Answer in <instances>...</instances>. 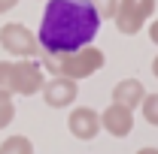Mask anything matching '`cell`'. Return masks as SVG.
Masks as SVG:
<instances>
[{
  "instance_id": "9a60e30c",
  "label": "cell",
  "mask_w": 158,
  "mask_h": 154,
  "mask_svg": "<svg viewBox=\"0 0 158 154\" xmlns=\"http://www.w3.org/2000/svg\"><path fill=\"white\" fill-rule=\"evenodd\" d=\"M15 6H19V0H0V15L9 12V9H15Z\"/></svg>"
},
{
  "instance_id": "5bb4252c",
  "label": "cell",
  "mask_w": 158,
  "mask_h": 154,
  "mask_svg": "<svg viewBox=\"0 0 158 154\" xmlns=\"http://www.w3.org/2000/svg\"><path fill=\"white\" fill-rule=\"evenodd\" d=\"M9 79H12V60H0V91L9 94Z\"/></svg>"
},
{
  "instance_id": "277c9868",
  "label": "cell",
  "mask_w": 158,
  "mask_h": 154,
  "mask_svg": "<svg viewBox=\"0 0 158 154\" xmlns=\"http://www.w3.org/2000/svg\"><path fill=\"white\" fill-rule=\"evenodd\" d=\"M155 12V0H118V12H116V30L125 37L140 33V27L152 18Z\"/></svg>"
},
{
  "instance_id": "3957f363",
  "label": "cell",
  "mask_w": 158,
  "mask_h": 154,
  "mask_svg": "<svg viewBox=\"0 0 158 154\" xmlns=\"http://www.w3.org/2000/svg\"><path fill=\"white\" fill-rule=\"evenodd\" d=\"M46 76H43V64L34 58H21L12 60V79H9V94L19 97H34L43 91Z\"/></svg>"
},
{
  "instance_id": "2e32d148",
  "label": "cell",
  "mask_w": 158,
  "mask_h": 154,
  "mask_svg": "<svg viewBox=\"0 0 158 154\" xmlns=\"http://www.w3.org/2000/svg\"><path fill=\"white\" fill-rule=\"evenodd\" d=\"M149 39H152V42L158 45V18L152 21V24H149Z\"/></svg>"
},
{
  "instance_id": "5b68a950",
  "label": "cell",
  "mask_w": 158,
  "mask_h": 154,
  "mask_svg": "<svg viewBox=\"0 0 158 154\" xmlns=\"http://www.w3.org/2000/svg\"><path fill=\"white\" fill-rule=\"evenodd\" d=\"M0 45L12 55V58H37L40 55V39L37 33H31L24 24L9 21L0 27Z\"/></svg>"
},
{
  "instance_id": "9c48e42d",
  "label": "cell",
  "mask_w": 158,
  "mask_h": 154,
  "mask_svg": "<svg viewBox=\"0 0 158 154\" xmlns=\"http://www.w3.org/2000/svg\"><path fill=\"white\" fill-rule=\"evenodd\" d=\"M146 97V88L140 79H122L116 88H113V103L125 106V109H137Z\"/></svg>"
},
{
  "instance_id": "52a82bcc",
  "label": "cell",
  "mask_w": 158,
  "mask_h": 154,
  "mask_svg": "<svg viewBox=\"0 0 158 154\" xmlns=\"http://www.w3.org/2000/svg\"><path fill=\"white\" fill-rule=\"evenodd\" d=\"M100 130H106L116 139H125V136L134 130V109H125L118 103H110L103 112H100Z\"/></svg>"
},
{
  "instance_id": "e0dca14e",
  "label": "cell",
  "mask_w": 158,
  "mask_h": 154,
  "mask_svg": "<svg viewBox=\"0 0 158 154\" xmlns=\"http://www.w3.org/2000/svg\"><path fill=\"white\" fill-rule=\"evenodd\" d=\"M137 154H158V148H152V145H149V148H140Z\"/></svg>"
},
{
  "instance_id": "6da1fadb",
  "label": "cell",
  "mask_w": 158,
  "mask_h": 154,
  "mask_svg": "<svg viewBox=\"0 0 158 154\" xmlns=\"http://www.w3.org/2000/svg\"><path fill=\"white\" fill-rule=\"evenodd\" d=\"M100 30V15L91 0H46L43 21H40V48L46 55H70L85 45Z\"/></svg>"
},
{
  "instance_id": "8992f818",
  "label": "cell",
  "mask_w": 158,
  "mask_h": 154,
  "mask_svg": "<svg viewBox=\"0 0 158 154\" xmlns=\"http://www.w3.org/2000/svg\"><path fill=\"white\" fill-rule=\"evenodd\" d=\"M76 97H79V85L73 79L52 76L43 85V100H46V106H52V109H67V106H73Z\"/></svg>"
},
{
  "instance_id": "7c38bea8",
  "label": "cell",
  "mask_w": 158,
  "mask_h": 154,
  "mask_svg": "<svg viewBox=\"0 0 158 154\" xmlns=\"http://www.w3.org/2000/svg\"><path fill=\"white\" fill-rule=\"evenodd\" d=\"M140 112H143V118H146V124L158 127V94H146V97H143Z\"/></svg>"
},
{
  "instance_id": "8fae6325",
  "label": "cell",
  "mask_w": 158,
  "mask_h": 154,
  "mask_svg": "<svg viewBox=\"0 0 158 154\" xmlns=\"http://www.w3.org/2000/svg\"><path fill=\"white\" fill-rule=\"evenodd\" d=\"M15 118V103H12V94L0 91V130H6Z\"/></svg>"
},
{
  "instance_id": "ac0fdd59",
  "label": "cell",
  "mask_w": 158,
  "mask_h": 154,
  "mask_svg": "<svg viewBox=\"0 0 158 154\" xmlns=\"http://www.w3.org/2000/svg\"><path fill=\"white\" fill-rule=\"evenodd\" d=\"M152 76L158 79V55H155V60H152Z\"/></svg>"
},
{
  "instance_id": "7a4b0ae2",
  "label": "cell",
  "mask_w": 158,
  "mask_h": 154,
  "mask_svg": "<svg viewBox=\"0 0 158 154\" xmlns=\"http://www.w3.org/2000/svg\"><path fill=\"white\" fill-rule=\"evenodd\" d=\"M103 52L98 45H85L79 52H70V55H46L43 58V70H49L52 76H64V79H73V82H82V79L94 76L98 70H103Z\"/></svg>"
},
{
  "instance_id": "30bf717a",
  "label": "cell",
  "mask_w": 158,
  "mask_h": 154,
  "mask_svg": "<svg viewBox=\"0 0 158 154\" xmlns=\"http://www.w3.org/2000/svg\"><path fill=\"white\" fill-rule=\"evenodd\" d=\"M0 154H34V142L27 136H6L0 142Z\"/></svg>"
},
{
  "instance_id": "ba28073f",
  "label": "cell",
  "mask_w": 158,
  "mask_h": 154,
  "mask_svg": "<svg viewBox=\"0 0 158 154\" xmlns=\"http://www.w3.org/2000/svg\"><path fill=\"white\" fill-rule=\"evenodd\" d=\"M67 127H70V133L76 136V139L91 142V139L100 133V115L91 106H76V109L67 115Z\"/></svg>"
},
{
  "instance_id": "4fadbf2b",
  "label": "cell",
  "mask_w": 158,
  "mask_h": 154,
  "mask_svg": "<svg viewBox=\"0 0 158 154\" xmlns=\"http://www.w3.org/2000/svg\"><path fill=\"white\" fill-rule=\"evenodd\" d=\"M91 6L98 9L100 21L103 18H116V12H118V0H91Z\"/></svg>"
}]
</instances>
